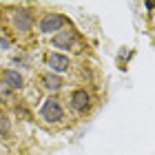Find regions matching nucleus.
<instances>
[{
	"instance_id": "nucleus-2",
	"label": "nucleus",
	"mask_w": 155,
	"mask_h": 155,
	"mask_svg": "<svg viewBox=\"0 0 155 155\" xmlns=\"http://www.w3.org/2000/svg\"><path fill=\"white\" fill-rule=\"evenodd\" d=\"M64 25H67V18L62 16V13H47V16L40 20V31L47 33V36H51V33L60 31Z\"/></svg>"
},
{
	"instance_id": "nucleus-5",
	"label": "nucleus",
	"mask_w": 155,
	"mask_h": 155,
	"mask_svg": "<svg viewBox=\"0 0 155 155\" xmlns=\"http://www.w3.org/2000/svg\"><path fill=\"white\" fill-rule=\"evenodd\" d=\"M89 102H91V97H89V93L84 89H75L73 93H71V109L73 111H84V109H89Z\"/></svg>"
},
{
	"instance_id": "nucleus-8",
	"label": "nucleus",
	"mask_w": 155,
	"mask_h": 155,
	"mask_svg": "<svg viewBox=\"0 0 155 155\" xmlns=\"http://www.w3.org/2000/svg\"><path fill=\"white\" fill-rule=\"evenodd\" d=\"M40 82H42V87L47 91H60L62 89V78L55 75V73H45Z\"/></svg>"
},
{
	"instance_id": "nucleus-1",
	"label": "nucleus",
	"mask_w": 155,
	"mask_h": 155,
	"mask_svg": "<svg viewBox=\"0 0 155 155\" xmlns=\"http://www.w3.org/2000/svg\"><path fill=\"white\" fill-rule=\"evenodd\" d=\"M40 115L45 122H60L62 120V107H60V102L55 100V97H49V100H45V104H42V109H40Z\"/></svg>"
},
{
	"instance_id": "nucleus-6",
	"label": "nucleus",
	"mask_w": 155,
	"mask_h": 155,
	"mask_svg": "<svg viewBox=\"0 0 155 155\" xmlns=\"http://www.w3.org/2000/svg\"><path fill=\"white\" fill-rule=\"evenodd\" d=\"M2 82H5L7 89H22V84H25L22 75H20L16 69H7L2 73Z\"/></svg>"
},
{
	"instance_id": "nucleus-4",
	"label": "nucleus",
	"mask_w": 155,
	"mask_h": 155,
	"mask_svg": "<svg viewBox=\"0 0 155 155\" xmlns=\"http://www.w3.org/2000/svg\"><path fill=\"white\" fill-rule=\"evenodd\" d=\"M47 64H49V69H51L55 75L69 71V58L62 55V53H49L47 55Z\"/></svg>"
},
{
	"instance_id": "nucleus-3",
	"label": "nucleus",
	"mask_w": 155,
	"mask_h": 155,
	"mask_svg": "<svg viewBox=\"0 0 155 155\" xmlns=\"http://www.w3.org/2000/svg\"><path fill=\"white\" fill-rule=\"evenodd\" d=\"M13 27H16L20 33L31 31V27H33V16H31L27 9H16V13H13Z\"/></svg>"
},
{
	"instance_id": "nucleus-9",
	"label": "nucleus",
	"mask_w": 155,
	"mask_h": 155,
	"mask_svg": "<svg viewBox=\"0 0 155 155\" xmlns=\"http://www.w3.org/2000/svg\"><path fill=\"white\" fill-rule=\"evenodd\" d=\"M9 131H11V122H9V117L0 111V135H7Z\"/></svg>"
},
{
	"instance_id": "nucleus-7",
	"label": "nucleus",
	"mask_w": 155,
	"mask_h": 155,
	"mask_svg": "<svg viewBox=\"0 0 155 155\" xmlns=\"http://www.w3.org/2000/svg\"><path fill=\"white\" fill-rule=\"evenodd\" d=\"M53 47H58V49H71L73 47V42H75V33H71V31H62V33H58V36H53Z\"/></svg>"
}]
</instances>
